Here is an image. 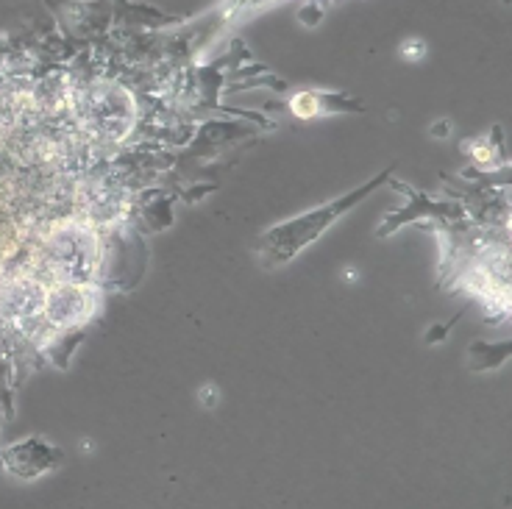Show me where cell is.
I'll list each match as a JSON object with an SVG mask.
<instances>
[{"label": "cell", "instance_id": "6da1fadb", "mask_svg": "<svg viewBox=\"0 0 512 509\" xmlns=\"http://www.w3.org/2000/svg\"><path fill=\"white\" fill-rule=\"evenodd\" d=\"M209 26L134 0H70L0 28V365L67 368L131 293L176 201L273 123L223 101L237 64Z\"/></svg>", "mask_w": 512, "mask_h": 509}, {"label": "cell", "instance_id": "7a4b0ae2", "mask_svg": "<svg viewBox=\"0 0 512 509\" xmlns=\"http://www.w3.org/2000/svg\"><path fill=\"white\" fill-rule=\"evenodd\" d=\"M390 176H393V167H387L379 176H373L371 181H365L362 187H354V190L346 192V195H340V198H332V201H326V204L312 206V209L301 212V215L287 217L282 223L270 226V229L262 231L259 240H256V259L270 270L287 268V265L295 262L307 248H312L326 231L334 229L348 212H354L368 195H373L382 184H387Z\"/></svg>", "mask_w": 512, "mask_h": 509}, {"label": "cell", "instance_id": "3957f363", "mask_svg": "<svg viewBox=\"0 0 512 509\" xmlns=\"http://www.w3.org/2000/svg\"><path fill=\"white\" fill-rule=\"evenodd\" d=\"M59 462H62V451L42 437H26L20 443L0 448V468L23 482H34L39 476L56 471Z\"/></svg>", "mask_w": 512, "mask_h": 509}, {"label": "cell", "instance_id": "277c9868", "mask_svg": "<svg viewBox=\"0 0 512 509\" xmlns=\"http://www.w3.org/2000/svg\"><path fill=\"white\" fill-rule=\"evenodd\" d=\"M279 3H287V0H220V28L218 37L223 34V28L240 23L251 14H259L270 9V6H279ZM307 3H320V0H307Z\"/></svg>", "mask_w": 512, "mask_h": 509}]
</instances>
